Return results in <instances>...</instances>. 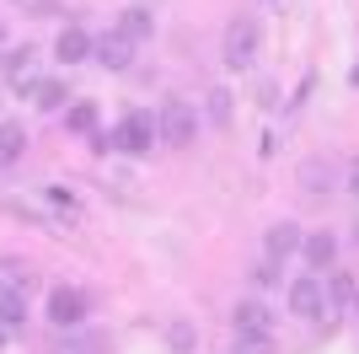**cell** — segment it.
Returning <instances> with one entry per match:
<instances>
[{"instance_id":"obj_1","label":"cell","mask_w":359,"mask_h":354,"mask_svg":"<svg viewBox=\"0 0 359 354\" xmlns=\"http://www.w3.org/2000/svg\"><path fill=\"white\" fill-rule=\"evenodd\" d=\"M91 145L97 150H123V156H150V145H161V118L150 113V107H135V113H123L113 129L91 134Z\"/></svg>"},{"instance_id":"obj_2","label":"cell","mask_w":359,"mask_h":354,"mask_svg":"<svg viewBox=\"0 0 359 354\" xmlns=\"http://www.w3.org/2000/svg\"><path fill=\"white\" fill-rule=\"evenodd\" d=\"M285 301H290V317H300V322H322V317L332 311L327 274H295L290 290H285Z\"/></svg>"},{"instance_id":"obj_3","label":"cell","mask_w":359,"mask_h":354,"mask_svg":"<svg viewBox=\"0 0 359 354\" xmlns=\"http://www.w3.org/2000/svg\"><path fill=\"white\" fill-rule=\"evenodd\" d=\"M257 48H263L257 16H231V27H225V38H220V59L231 65V70H247V65L257 59Z\"/></svg>"},{"instance_id":"obj_4","label":"cell","mask_w":359,"mask_h":354,"mask_svg":"<svg viewBox=\"0 0 359 354\" xmlns=\"http://www.w3.org/2000/svg\"><path fill=\"white\" fill-rule=\"evenodd\" d=\"M156 118H161V145H172V150H188V145H194V134H198V113H194V103H182V97H166Z\"/></svg>"},{"instance_id":"obj_5","label":"cell","mask_w":359,"mask_h":354,"mask_svg":"<svg viewBox=\"0 0 359 354\" xmlns=\"http://www.w3.org/2000/svg\"><path fill=\"white\" fill-rule=\"evenodd\" d=\"M48 322L60 327V333H75V327L86 322V311H91V301H86V290H75V284H60V290H48Z\"/></svg>"},{"instance_id":"obj_6","label":"cell","mask_w":359,"mask_h":354,"mask_svg":"<svg viewBox=\"0 0 359 354\" xmlns=\"http://www.w3.org/2000/svg\"><path fill=\"white\" fill-rule=\"evenodd\" d=\"M300 193H311V199H327V193H338V162L332 156H306L295 172Z\"/></svg>"},{"instance_id":"obj_7","label":"cell","mask_w":359,"mask_h":354,"mask_svg":"<svg viewBox=\"0 0 359 354\" xmlns=\"http://www.w3.org/2000/svg\"><path fill=\"white\" fill-rule=\"evenodd\" d=\"M0 75H6V86L11 91H27L32 81H38V48H6V54H0Z\"/></svg>"},{"instance_id":"obj_8","label":"cell","mask_w":359,"mask_h":354,"mask_svg":"<svg viewBox=\"0 0 359 354\" xmlns=\"http://www.w3.org/2000/svg\"><path fill=\"white\" fill-rule=\"evenodd\" d=\"M338 247H344V242H338L332 231H306L300 258H306V268H311V274H332V268H338Z\"/></svg>"},{"instance_id":"obj_9","label":"cell","mask_w":359,"mask_h":354,"mask_svg":"<svg viewBox=\"0 0 359 354\" xmlns=\"http://www.w3.org/2000/svg\"><path fill=\"white\" fill-rule=\"evenodd\" d=\"M22 327H27V290L0 284V343H16Z\"/></svg>"},{"instance_id":"obj_10","label":"cell","mask_w":359,"mask_h":354,"mask_svg":"<svg viewBox=\"0 0 359 354\" xmlns=\"http://www.w3.org/2000/svg\"><path fill=\"white\" fill-rule=\"evenodd\" d=\"M231 333H263V339H273V311L257 295H247V301L231 306Z\"/></svg>"},{"instance_id":"obj_11","label":"cell","mask_w":359,"mask_h":354,"mask_svg":"<svg viewBox=\"0 0 359 354\" xmlns=\"http://www.w3.org/2000/svg\"><path fill=\"white\" fill-rule=\"evenodd\" d=\"M300 242H306V231H300L295 221H273L269 231H263V258H273V263H285V258H295Z\"/></svg>"},{"instance_id":"obj_12","label":"cell","mask_w":359,"mask_h":354,"mask_svg":"<svg viewBox=\"0 0 359 354\" xmlns=\"http://www.w3.org/2000/svg\"><path fill=\"white\" fill-rule=\"evenodd\" d=\"M97 54V38H91L81 22H70V27H60V38H54V59H65V65H81V59Z\"/></svg>"},{"instance_id":"obj_13","label":"cell","mask_w":359,"mask_h":354,"mask_svg":"<svg viewBox=\"0 0 359 354\" xmlns=\"http://www.w3.org/2000/svg\"><path fill=\"white\" fill-rule=\"evenodd\" d=\"M91 59H97L102 70H129V65H135V44L113 27V32H102V38H97V54H91Z\"/></svg>"},{"instance_id":"obj_14","label":"cell","mask_w":359,"mask_h":354,"mask_svg":"<svg viewBox=\"0 0 359 354\" xmlns=\"http://www.w3.org/2000/svg\"><path fill=\"white\" fill-rule=\"evenodd\" d=\"M118 32L135 48L150 44V38H156V11H150V6H123V11H118Z\"/></svg>"},{"instance_id":"obj_15","label":"cell","mask_w":359,"mask_h":354,"mask_svg":"<svg viewBox=\"0 0 359 354\" xmlns=\"http://www.w3.org/2000/svg\"><path fill=\"white\" fill-rule=\"evenodd\" d=\"M22 103H32L38 113H60V107H65V81H60V75H38V81L22 91Z\"/></svg>"},{"instance_id":"obj_16","label":"cell","mask_w":359,"mask_h":354,"mask_svg":"<svg viewBox=\"0 0 359 354\" xmlns=\"http://www.w3.org/2000/svg\"><path fill=\"white\" fill-rule=\"evenodd\" d=\"M27 156V129L22 124H11V118H0V172L6 166H16Z\"/></svg>"},{"instance_id":"obj_17","label":"cell","mask_w":359,"mask_h":354,"mask_svg":"<svg viewBox=\"0 0 359 354\" xmlns=\"http://www.w3.org/2000/svg\"><path fill=\"white\" fill-rule=\"evenodd\" d=\"M166 349L172 354H194L198 349V327L182 322V317H172V322H166Z\"/></svg>"},{"instance_id":"obj_18","label":"cell","mask_w":359,"mask_h":354,"mask_svg":"<svg viewBox=\"0 0 359 354\" xmlns=\"http://www.w3.org/2000/svg\"><path fill=\"white\" fill-rule=\"evenodd\" d=\"M65 129L70 134H97V103H70L65 107Z\"/></svg>"},{"instance_id":"obj_19","label":"cell","mask_w":359,"mask_h":354,"mask_svg":"<svg viewBox=\"0 0 359 354\" xmlns=\"http://www.w3.org/2000/svg\"><path fill=\"white\" fill-rule=\"evenodd\" d=\"M354 295H359V284L348 280L344 268H332V274H327V301H332V306H354Z\"/></svg>"},{"instance_id":"obj_20","label":"cell","mask_w":359,"mask_h":354,"mask_svg":"<svg viewBox=\"0 0 359 354\" xmlns=\"http://www.w3.org/2000/svg\"><path fill=\"white\" fill-rule=\"evenodd\" d=\"M43 204H54L60 215H70V221L81 215V199H75V193L65 188V183H43Z\"/></svg>"},{"instance_id":"obj_21","label":"cell","mask_w":359,"mask_h":354,"mask_svg":"<svg viewBox=\"0 0 359 354\" xmlns=\"http://www.w3.org/2000/svg\"><path fill=\"white\" fill-rule=\"evenodd\" d=\"M204 103H210V107H204V113H210V124H215V129H225V124H231V91H225V86H215L210 97H204Z\"/></svg>"},{"instance_id":"obj_22","label":"cell","mask_w":359,"mask_h":354,"mask_svg":"<svg viewBox=\"0 0 359 354\" xmlns=\"http://www.w3.org/2000/svg\"><path fill=\"white\" fill-rule=\"evenodd\" d=\"M0 284L27 290V284H32V268H27V263H16V258H0Z\"/></svg>"},{"instance_id":"obj_23","label":"cell","mask_w":359,"mask_h":354,"mask_svg":"<svg viewBox=\"0 0 359 354\" xmlns=\"http://www.w3.org/2000/svg\"><path fill=\"white\" fill-rule=\"evenodd\" d=\"M236 354H273V339H263V333H236Z\"/></svg>"},{"instance_id":"obj_24","label":"cell","mask_w":359,"mask_h":354,"mask_svg":"<svg viewBox=\"0 0 359 354\" xmlns=\"http://www.w3.org/2000/svg\"><path fill=\"white\" fill-rule=\"evenodd\" d=\"M279 268H285V263H273V258H263V263L252 268V284H257V290H269V284H279Z\"/></svg>"},{"instance_id":"obj_25","label":"cell","mask_w":359,"mask_h":354,"mask_svg":"<svg viewBox=\"0 0 359 354\" xmlns=\"http://www.w3.org/2000/svg\"><path fill=\"white\" fill-rule=\"evenodd\" d=\"M344 188H348V193H354V199H359V156H354V162H348V177H344Z\"/></svg>"},{"instance_id":"obj_26","label":"cell","mask_w":359,"mask_h":354,"mask_svg":"<svg viewBox=\"0 0 359 354\" xmlns=\"http://www.w3.org/2000/svg\"><path fill=\"white\" fill-rule=\"evenodd\" d=\"M22 11H54V0H16Z\"/></svg>"},{"instance_id":"obj_27","label":"cell","mask_w":359,"mask_h":354,"mask_svg":"<svg viewBox=\"0 0 359 354\" xmlns=\"http://www.w3.org/2000/svg\"><path fill=\"white\" fill-rule=\"evenodd\" d=\"M0 48H6V27H0Z\"/></svg>"},{"instance_id":"obj_28","label":"cell","mask_w":359,"mask_h":354,"mask_svg":"<svg viewBox=\"0 0 359 354\" xmlns=\"http://www.w3.org/2000/svg\"><path fill=\"white\" fill-rule=\"evenodd\" d=\"M354 317H359V295H354Z\"/></svg>"}]
</instances>
